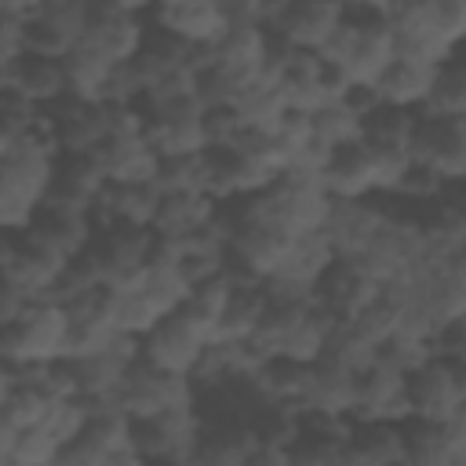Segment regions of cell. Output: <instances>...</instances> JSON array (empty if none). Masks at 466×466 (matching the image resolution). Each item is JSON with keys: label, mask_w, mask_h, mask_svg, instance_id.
<instances>
[{"label": "cell", "mask_w": 466, "mask_h": 466, "mask_svg": "<svg viewBox=\"0 0 466 466\" xmlns=\"http://www.w3.org/2000/svg\"><path fill=\"white\" fill-rule=\"evenodd\" d=\"M266 302H269V295H266L262 280H237L233 295L218 317V339H251L266 313Z\"/></svg>", "instance_id": "ac0fdd59"}, {"label": "cell", "mask_w": 466, "mask_h": 466, "mask_svg": "<svg viewBox=\"0 0 466 466\" xmlns=\"http://www.w3.org/2000/svg\"><path fill=\"white\" fill-rule=\"evenodd\" d=\"M430 350H433V357H444V360H451V364H466V313L444 320V324L433 331Z\"/></svg>", "instance_id": "cb8c5ba5"}, {"label": "cell", "mask_w": 466, "mask_h": 466, "mask_svg": "<svg viewBox=\"0 0 466 466\" xmlns=\"http://www.w3.org/2000/svg\"><path fill=\"white\" fill-rule=\"evenodd\" d=\"M0 80L4 91H18L22 98L36 102V106H55L62 95H69V76L62 58H44V55H22L11 66H0Z\"/></svg>", "instance_id": "30bf717a"}, {"label": "cell", "mask_w": 466, "mask_h": 466, "mask_svg": "<svg viewBox=\"0 0 466 466\" xmlns=\"http://www.w3.org/2000/svg\"><path fill=\"white\" fill-rule=\"evenodd\" d=\"M382 222H386V211L375 208L368 197L364 200H339L335 197V208H331L320 233L328 237V244L339 258H357L375 240Z\"/></svg>", "instance_id": "9c48e42d"}, {"label": "cell", "mask_w": 466, "mask_h": 466, "mask_svg": "<svg viewBox=\"0 0 466 466\" xmlns=\"http://www.w3.org/2000/svg\"><path fill=\"white\" fill-rule=\"evenodd\" d=\"M58 441L47 433V426H25V430H15V441L0 451V462L4 466H47V462H58Z\"/></svg>", "instance_id": "d6986e66"}, {"label": "cell", "mask_w": 466, "mask_h": 466, "mask_svg": "<svg viewBox=\"0 0 466 466\" xmlns=\"http://www.w3.org/2000/svg\"><path fill=\"white\" fill-rule=\"evenodd\" d=\"M204 135H208V146H237V138L248 131V120L240 116V109L233 102H222V106H204Z\"/></svg>", "instance_id": "7402d4cb"}, {"label": "cell", "mask_w": 466, "mask_h": 466, "mask_svg": "<svg viewBox=\"0 0 466 466\" xmlns=\"http://www.w3.org/2000/svg\"><path fill=\"white\" fill-rule=\"evenodd\" d=\"M153 22L186 44H218L233 18L222 11L218 0H178L153 7Z\"/></svg>", "instance_id": "8fae6325"}, {"label": "cell", "mask_w": 466, "mask_h": 466, "mask_svg": "<svg viewBox=\"0 0 466 466\" xmlns=\"http://www.w3.org/2000/svg\"><path fill=\"white\" fill-rule=\"evenodd\" d=\"M69 346V309L55 299H33L22 317L4 324V360L51 364L62 360Z\"/></svg>", "instance_id": "7a4b0ae2"}, {"label": "cell", "mask_w": 466, "mask_h": 466, "mask_svg": "<svg viewBox=\"0 0 466 466\" xmlns=\"http://www.w3.org/2000/svg\"><path fill=\"white\" fill-rule=\"evenodd\" d=\"M324 186L339 200H364L371 193H382V175H379V157L375 149L357 138L350 146H339L324 167Z\"/></svg>", "instance_id": "8992f818"}, {"label": "cell", "mask_w": 466, "mask_h": 466, "mask_svg": "<svg viewBox=\"0 0 466 466\" xmlns=\"http://www.w3.org/2000/svg\"><path fill=\"white\" fill-rule=\"evenodd\" d=\"M448 178L430 164V160H419L411 157L408 167L400 171V178L393 182V189L386 197H408V200H437L444 193Z\"/></svg>", "instance_id": "44dd1931"}, {"label": "cell", "mask_w": 466, "mask_h": 466, "mask_svg": "<svg viewBox=\"0 0 466 466\" xmlns=\"http://www.w3.org/2000/svg\"><path fill=\"white\" fill-rule=\"evenodd\" d=\"M218 200L208 197L204 189H178V193H164L157 218H153V233L164 240H182L189 233H197L200 226L218 218Z\"/></svg>", "instance_id": "4fadbf2b"}, {"label": "cell", "mask_w": 466, "mask_h": 466, "mask_svg": "<svg viewBox=\"0 0 466 466\" xmlns=\"http://www.w3.org/2000/svg\"><path fill=\"white\" fill-rule=\"evenodd\" d=\"M313 138H320L331 149L350 146V142L364 138V120L353 116L342 102H324L320 109H313Z\"/></svg>", "instance_id": "ffe728a7"}, {"label": "cell", "mask_w": 466, "mask_h": 466, "mask_svg": "<svg viewBox=\"0 0 466 466\" xmlns=\"http://www.w3.org/2000/svg\"><path fill=\"white\" fill-rule=\"evenodd\" d=\"M113 7H120V11H127V15H142V11H153L157 7V0H109Z\"/></svg>", "instance_id": "83f0119b"}, {"label": "cell", "mask_w": 466, "mask_h": 466, "mask_svg": "<svg viewBox=\"0 0 466 466\" xmlns=\"http://www.w3.org/2000/svg\"><path fill=\"white\" fill-rule=\"evenodd\" d=\"M218 4L229 18H255L258 15V0H218Z\"/></svg>", "instance_id": "484cf974"}, {"label": "cell", "mask_w": 466, "mask_h": 466, "mask_svg": "<svg viewBox=\"0 0 466 466\" xmlns=\"http://www.w3.org/2000/svg\"><path fill=\"white\" fill-rule=\"evenodd\" d=\"M342 7L350 15H368V11H390V0H342Z\"/></svg>", "instance_id": "4316f807"}, {"label": "cell", "mask_w": 466, "mask_h": 466, "mask_svg": "<svg viewBox=\"0 0 466 466\" xmlns=\"http://www.w3.org/2000/svg\"><path fill=\"white\" fill-rule=\"evenodd\" d=\"M437 62H422V58H411V55H397L382 76L375 80L379 84V95L386 106H404V109H422V102L430 98V87L437 80Z\"/></svg>", "instance_id": "5bb4252c"}, {"label": "cell", "mask_w": 466, "mask_h": 466, "mask_svg": "<svg viewBox=\"0 0 466 466\" xmlns=\"http://www.w3.org/2000/svg\"><path fill=\"white\" fill-rule=\"evenodd\" d=\"M346 18L342 0H288L280 22L273 25L277 36H284L291 47L302 51H320L324 40L339 29V22Z\"/></svg>", "instance_id": "ba28073f"}, {"label": "cell", "mask_w": 466, "mask_h": 466, "mask_svg": "<svg viewBox=\"0 0 466 466\" xmlns=\"http://www.w3.org/2000/svg\"><path fill=\"white\" fill-rule=\"evenodd\" d=\"M47 116L55 124V138L62 153H95L109 138L106 106L76 95H62L55 106H47Z\"/></svg>", "instance_id": "277c9868"}, {"label": "cell", "mask_w": 466, "mask_h": 466, "mask_svg": "<svg viewBox=\"0 0 466 466\" xmlns=\"http://www.w3.org/2000/svg\"><path fill=\"white\" fill-rule=\"evenodd\" d=\"M339 102H342L353 116L364 120V116H371V113L382 106V95H379V84H375V80H353Z\"/></svg>", "instance_id": "d4e9b609"}, {"label": "cell", "mask_w": 466, "mask_h": 466, "mask_svg": "<svg viewBox=\"0 0 466 466\" xmlns=\"http://www.w3.org/2000/svg\"><path fill=\"white\" fill-rule=\"evenodd\" d=\"M76 40L69 33H62L58 25H51L47 18H33L25 25V51L29 55H44V58H66V51L73 47Z\"/></svg>", "instance_id": "603a6c76"}, {"label": "cell", "mask_w": 466, "mask_h": 466, "mask_svg": "<svg viewBox=\"0 0 466 466\" xmlns=\"http://www.w3.org/2000/svg\"><path fill=\"white\" fill-rule=\"evenodd\" d=\"M218 339V320L204 309L182 302L175 313H167L149 335H142V357L164 371L193 375L200 353Z\"/></svg>", "instance_id": "6da1fadb"}, {"label": "cell", "mask_w": 466, "mask_h": 466, "mask_svg": "<svg viewBox=\"0 0 466 466\" xmlns=\"http://www.w3.org/2000/svg\"><path fill=\"white\" fill-rule=\"evenodd\" d=\"M62 66H66V76H69V95L102 102V87H106V80H109V73H113L116 62H109L91 40H76L66 51Z\"/></svg>", "instance_id": "e0dca14e"}, {"label": "cell", "mask_w": 466, "mask_h": 466, "mask_svg": "<svg viewBox=\"0 0 466 466\" xmlns=\"http://www.w3.org/2000/svg\"><path fill=\"white\" fill-rule=\"evenodd\" d=\"M408 400H411V415L448 422L462 400L459 368L444 357H430L426 364L408 371Z\"/></svg>", "instance_id": "3957f363"}, {"label": "cell", "mask_w": 466, "mask_h": 466, "mask_svg": "<svg viewBox=\"0 0 466 466\" xmlns=\"http://www.w3.org/2000/svg\"><path fill=\"white\" fill-rule=\"evenodd\" d=\"M87 33L84 40H91L109 62H131L142 47H146V25L138 15H127L120 7H113L109 0H87Z\"/></svg>", "instance_id": "5b68a950"}, {"label": "cell", "mask_w": 466, "mask_h": 466, "mask_svg": "<svg viewBox=\"0 0 466 466\" xmlns=\"http://www.w3.org/2000/svg\"><path fill=\"white\" fill-rule=\"evenodd\" d=\"M266 47H269V29L255 18H233L229 29L218 36L215 44V62L226 66V69H237V73H248L255 76L262 58H266Z\"/></svg>", "instance_id": "9a60e30c"}, {"label": "cell", "mask_w": 466, "mask_h": 466, "mask_svg": "<svg viewBox=\"0 0 466 466\" xmlns=\"http://www.w3.org/2000/svg\"><path fill=\"white\" fill-rule=\"evenodd\" d=\"M404 448H408V462H422V466H437V462H455V448L459 437L451 430V422H437V419H404Z\"/></svg>", "instance_id": "2e32d148"}, {"label": "cell", "mask_w": 466, "mask_h": 466, "mask_svg": "<svg viewBox=\"0 0 466 466\" xmlns=\"http://www.w3.org/2000/svg\"><path fill=\"white\" fill-rule=\"evenodd\" d=\"M379 295H382V284L371 273H364L353 258H335L317 284V302H324L342 324L353 320L360 309H368Z\"/></svg>", "instance_id": "52a82bcc"}, {"label": "cell", "mask_w": 466, "mask_h": 466, "mask_svg": "<svg viewBox=\"0 0 466 466\" xmlns=\"http://www.w3.org/2000/svg\"><path fill=\"white\" fill-rule=\"evenodd\" d=\"M342 462H364V466L408 462L404 426L390 422V419H353V426L346 433Z\"/></svg>", "instance_id": "7c38bea8"}]
</instances>
